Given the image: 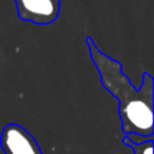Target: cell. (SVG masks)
Returning a JSON list of instances; mask_svg holds the SVG:
<instances>
[{
	"instance_id": "cell-5",
	"label": "cell",
	"mask_w": 154,
	"mask_h": 154,
	"mask_svg": "<svg viewBox=\"0 0 154 154\" xmlns=\"http://www.w3.org/2000/svg\"><path fill=\"white\" fill-rule=\"evenodd\" d=\"M125 137L131 141L132 143H142V142H146L148 140H154V135H150V136H142V135H137V134H126Z\"/></svg>"
},
{
	"instance_id": "cell-2",
	"label": "cell",
	"mask_w": 154,
	"mask_h": 154,
	"mask_svg": "<svg viewBox=\"0 0 154 154\" xmlns=\"http://www.w3.org/2000/svg\"><path fill=\"white\" fill-rule=\"evenodd\" d=\"M19 19L36 25L52 24L60 13L61 0H14Z\"/></svg>"
},
{
	"instance_id": "cell-1",
	"label": "cell",
	"mask_w": 154,
	"mask_h": 154,
	"mask_svg": "<svg viewBox=\"0 0 154 154\" xmlns=\"http://www.w3.org/2000/svg\"><path fill=\"white\" fill-rule=\"evenodd\" d=\"M89 55L100 75L101 84L119 101L122 131L150 136L153 134V77L143 72L142 84L136 89L123 72L122 64L101 52L91 37L85 38Z\"/></svg>"
},
{
	"instance_id": "cell-3",
	"label": "cell",
	"mask_w": 154,
	"mask_h": 154,
	"mask_svg": "<svg viewBox=\"0 0 154 154\" xmlns=\"http://www.w3.org/2000/svg\"><path fill=\"white\" fill-rule=\"evenodd\" d=\"M0 146L5 154H42L32 135L16 123H10L2 129Z\"/></svg>"
},
{
	"instance_id": "cell-4",
	"label": "cell",
	"mask_w": 154,
	"mask_h": 154,
	"mask_svg": "<svg viewBox=\"0 0 154 154\" xmlns=\"http://www.w3.org/2000/svg\"><path fill=\"white\" fill-rule=\"evenodd\" d=\"M123 142L132 149L134 154H153V140H148L142 143H132L126 137H124Z\"/></svg>"
}]
</instances>
